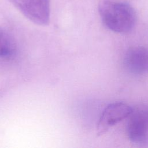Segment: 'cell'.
<instances>
[{
    "label": "cell",
    "mask_w": 148,
    "mask_h": 148,
    "mask_svg": "<svg viewBox=\"0 0 148 148\" xmlns=\"http://www.w3.org/2000/svg\"><path fill=\"white\" fill-rule=\"evenodd\" d=\"M98 11L103 25L109 30L119 34L131 31L136 22L134 8L128 2L117 0H103Z\"/></svg>",
    "instance_id": "obj_1"
},
{
    "label": "cell",
    "mask_w": 148,
    "mask_h": 148,
    "mask_svg": "<svg viewBox=\"0 0 148 148\" xmlns=\"http://www.w3.org/2000/svg\"><path fill=\"white\" fill-rule=\"evenodd\" d=\"M12 3L30 21L39 25L50 21L49 0H11Z\"/></svg>",
    "instance_id": "obj_2"
},
{
    "label": "cell",
    "mask_w": 148,
    "mask_h": 148,
    "mask_svg": "<svg viewBox=\"0 0 148 148\" xmlns=\"http://www.w3.org/2000/svg\"><path fill=\"white\" fill-rule=\"evenodd\" d=\"M127 135L132 143L138 145L148 143V106L134 110L128 117Z\"/></svg>",
    "instance_id": "obj_3"
},
{
    "label": "cell",
    "mask_w": 148,
    "mask_h": 148,
    "mask_svg": "<svg viewBox=\"0 0 148 148\" xmlns=\"http://www.w3.org/2000/svg\"><path fill=\"white\" fill-rule=\"evenodd\" d=\"M134 109L128 104L122 102H115L107 105L99 117L97 133L102 135L110 127L128 117Z\"/></svg>",
    "instance_id": "obj_4"
},
{
    "label": "cell",
    "mask_w": 148,
    "mask_h": 148,
    "mask_svg": "<svg viewBox=\"0 0 148 148\" xmlns=\"http://www.w3.org/2000/svg\"><path fill=\"white\" fill-rule=\"evenodd\" d=\"M125 68L131 73L142 75L148 72V48L132 47L125 53L124 58Z\"/></svg>",
    "instance_id": "obj_5"
},
{
    "label": "cell",
    "mask_w": 148,
    "mask_h": 148,
    "mask_svg": "<svg viewBox=\"0 0 148 148\" xmlns=\"http://www.w3.org/2000/svg\"><path fill=\"white\" fill-rule=\"evenodd\" d=\"M16 45L11 36L0 27V58H8L12 56Z\"/></svg>",
    "instance_id": "obj_6"
}]
</instances>
